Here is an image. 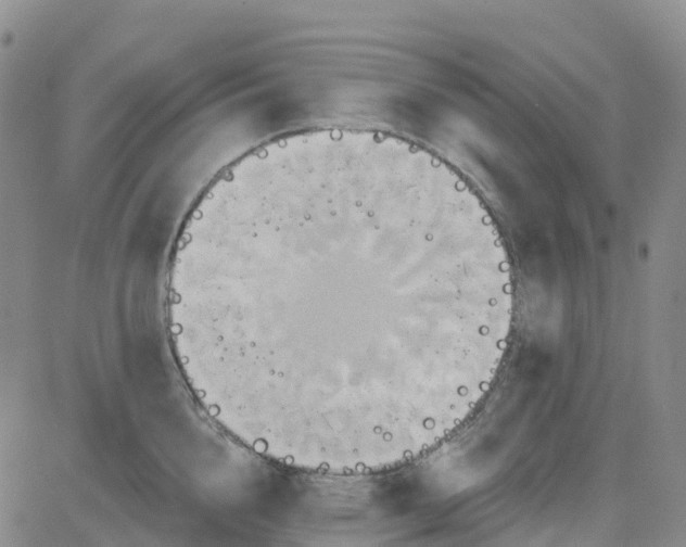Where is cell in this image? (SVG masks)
I'll list each match as a JSON object with an SVG mask.
<instances>
[{
  "instance_id": "1",
  "label": "cell",
  "mask_w": 686,
  "mask_h": 547,
  "mask_svg": "<svg viewBox=\"0 0 686 547\" xmlns=\"http://www.w3.org/2000/svg\"><path fill=\"white\" fill-rule=\"evenodd\" d=\"M508 253L467 181L365 129L277 137L218 175L177 238L168 301L188 374L278 463L360 472L456 429L499 364Z\"/></svg>"
}]
</instances>
